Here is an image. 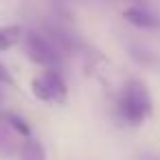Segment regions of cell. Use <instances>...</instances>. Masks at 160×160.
I'll list each match as a JSON object with an SVG mask.
<instances>
[{"mask_svg": "<svg viewBox=\"0 0 160 160\" xmlns=\"http://www.w3.org/2000/svg\"><path fill=\"white\" fill-rule=\"evenodd\" d=\"M116 110H118V116L129 123V125H140L153 110V103H151V94L147 90V86L132 77L125 81V86L121 88L118 92V99H116Z\"/></svg>", "mask_w": 160, "mask_h": 160, "instance_id": "obj_1", "label": "cell"}, {"mask_svg": "<svg viewBox=\"0 0 160 160\" xmlns=\"http://www.w3.org/2000/svg\"><path fill=\"white\" fill-rule=\"evenodd\" d=\"M31 90L35 99L46 101V103H66V97H68L66 79L57 68H46L42 75L33 77Z\"/></svg>", "mask_w": 160, "mask_h": 160, "instance_id": "obj_2", "label": "cell"}, {"mask_svg": "<svg viewBox=\"0 0 160 160\" xmlns=\"http://www.w3.org/2000/svg\"><path fill=\"white\" fill-rule=\"evenodd\" d=\"M24 46H27V55L31 62H35L42 68H57L62 66V51L42 33H24Z\"/></svg>", "mask_w": 160, "mask_h": 160, "instance_id": "obj_3", "label": "cell"}, {"mask_svg": "<svg viewBox=\"0 0 160 160\" xmlns=\"http://www.w3.org/2000/svg\"><path fill=\"white\" fill-rule=\"evenodd\" d=\"M123 18H125L129 24L138 27V29H158V27H160V18L153 16L151 11L142 9V7H127V9L123 11Z\"/></svg>", "mask_w": 160, "mask_h": 160, "instance_id": "obj_4", "label": "cell"}, {"mask_svg": "<svg viewBox=\"0 0 160 160\" xmlns=\"http://www.w3.org/2000/svg\"><path fill=\"white\" fill-rule=\"evenodd\" d=\"M22 38H24L22 24H5V27H0V53H5V51L13 48L16 44H20Z\"/></svg>", "mask_w": 160, "mask_h": 160, "instance_id": "obj_5", "label": "cell"}, {"mask_svg": "<svg viewBox=\"0 0 160 160\" xmlns=\"http://www.w3.org/2000/svg\"><path fill=\"white\" fill-rule=\"evenodd\" d=\"M18 151H20V158H22V160H46V149H44V145H42L40 140L31 138V136H27V138L20 142Z\"/></svg>", "mask_w": 160, "mask_h": 160, "instance_id": "obj_6", "label": "cell"}, {"mask_svg": "<svg viewBox=\"0 0 160 160\" xmlns=\"http://www.w3.org/2000/svg\"><path fill=\"white\" fill-rule=\"evenodd\" d=\"M2 121H5V123H7V127H11L18 136H24V138H27V136H31V127H29V123H27L22 116H18V114H11V112H9V114H5V116H2Z\"/></svg>", "mask_w": 160, "mask_h": 160, "instance_id": "obj_7", "label": "cell"}, {"mask_svg": "<svg viewBox=\"0 0 160 160\" xmlns=\"http://www.w3.org/2000/svg\"><path fill=\"white\" fill-rule=\"evenodd\" d=\"M0 83H5L9 88H16V79H13V75L9 72V68L2 62H0Z\"/></svg>", "mask_w": 160, "mask_h": 160, "instance_id": "obj_8", "label": "cell"}]
</instances>
